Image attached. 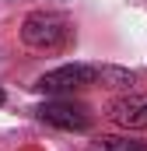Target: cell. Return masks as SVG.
I'll return each instance as SVG.
<instances>
[{
	"label": "cell",
	"mask_w": 147,
	"mask_h": 151,
	"mask_svg": "<svg viewBox=\"0 0 147 151\" xmlns=\"http://www.w3.org/2000/svg\"><path fill=\"white\" fill-rule=\"evenodd\" d=\"M70 35H74L70 21L56 11H32L21 21V42L35 53H56L70 42Z\"/></svg>",
	"instance_id": "6da1fadb"
},
{
	"label": "cell",
	"mask_w": 147,
	"mask_h": 151,
	"mask_svg": "<svg viewBox=\"0 0 147 151\" xmlns=\"http://www.w3.org/2000/svg\"><path fill=\"white\" fill-rule=\"evenodd\" d=\"M0 106H4V88H0Z\"/></svg>",
	"instance_id": "52a82bcc"
},
{
	"label": "cell",
	"mask_w": 147,
	"mask_h": 151,
	"mask_svg": "<svg viewBox=\"0 0 147 151\" xmlns=\"http://www.w3.org/2000/svg\"><path fill=\"white\" fill-rule=\"evenodd\" d=\"M98 84H102V88H119V91H133L137 77H133V70H126V67L102 63V67H98Z\"/></svg>",
	"instance_id": "5b68a950"
},
{
	"label": "cell",
	"mask_w": 147,
	"mask_h": 151,
	"mask_svg": "<svg viewBox=\"0 0 147 151\" xmlns=\"http://www.w3.org/2000/svg\"><path fill=\"white\" fill-rule=\"evenodd\" d=\"M35 116L42 123H49V127H56V130H70V134H84L88 127H91V113H88V106L84 102H74L70 99H53V102H42L35 109Z\"/></svg>",
	"instance_id": "3957f363"
},
{
	"label": "cell",
	"mask_w": 147,
	"mask_h": 151,
	"mask_svg": "<svg viewBox=\"0 0 147 151\" xmlns=\"http://www.w3.org/2000/svg\"><path fill=\"white\" fill-rule=\"evenodd\" d=\"M109 119L123 130H147V95L140 91H123L109 102Z\"/></svg>",
	"instance_id": "277c9868"
},
{
	"label": "cell",
	"mask_w": 147,
	"mask_h": 151,
	"mask_svg": "<svg viewBox=\"0 0 147 151\" xmlns=\"http://www.w3.org/2000/svg\"><path fill=\"white\" fill-rule=\"evenodd\" d=\"M91 84H98V63H63L39 77L35 91L53 95V99H70L74 91H84Z\"/></svg>",
	"instance_id": "7a4b0ae2"
},
{
	"label": "cell",
	"mask_w": 147,
	"mask_h": 151,
	"mask_svg": "<svg viewBox=\"0 0 147 151\" xmlns=\"http://www.w3.org/2000/svg\"><path fill=\"white\" fill-rule=\"evenodd\" d=\"M91 151H147V141H133V137H119V134H105V137H95Z\"/></svg>",
	"instance_id": "8992f818"
}]
</instances>
